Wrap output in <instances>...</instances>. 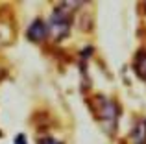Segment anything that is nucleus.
Returning a JSON list of instances; mask_svg holds the SVG:
<instances>
[{
    "label": "nucleus",
    "mask_w": 146,
    "mask_h": 144,
    "mask_svg": "<svg viewBox=\"0 0 146 144\" xmlns=\"http://www.w3.org/2000/svg\"><path fill=\"white\" fill-rule=\"evenodd\" d=\"M76 2H65V6H59L52 13L48 20V33L56 39H61L68 33V26H70V7H74Z\"/></svg>",
    "instance_id": "f257e3e1"
},
{
    "label": "nucleus",
    "mask_w": 146,
    "mask_h": 144,
    "mask_svg": "<svg viewBox=\"0 0 146 144\" xmlns=\"http://www.w3.org/2000/svg\"><path fill=\"white\" fill-rule=\"evenodd\" d=\"M93 109H94V115L102 124L109 126V131L115 129L117 126V116H118V107L115 102L107 100L104 96H96L93 100Z\"/></svg>",
    "instance_id": "f03ea898"
},
{
    "label": "nucleus",
    "mask_w": 146,
    "mask_h": 144,
    "mask_svg": "<svg viewBox=\"0 0 146 144\" xmlns=\"http://www.w3.org/2000/svg\"><path fill=\"white\" fill-rule=\"evenodd\" d=\"M46 35H48L46 24H44V22L41 20V18L33 20V24L30 26V30H28V37H30V39L35 41V43H39V41H43Z\"/></svg>",
    "instance_id": "7ed1b4c3"
},
{
    "label": "nucleus",
    "mask_w": 146,
    "mask_h": 144,
    "mask_svg": "<svg viewBox=\"0 0 146 144\" xmlns=\"http://www.w3.org/2000/svg\"><path fill=\"white\" fill-rule=\"evenodd\" d=\"M129 137H131L133 144H146V120L144 118H141L135 124V127H133Z\"/></svg>",
    "instance_id": "20e7f679"
},
{
    "label": "nucleus",
    "mask_w": 146,
    "mask_h": 144,
    "mask_svg": "<svg viewBox=\"0 0 146 144\" xmlns=\"http://www.w3.org/2000/svg\"><path fill=\"white\" fill-rule=\"evenodd\" d=\"M135 72L146 79V54H139V57L135 59Z\"/></svg>",
    "instance_id": "39448f33"
},
{
    "label": "nucleus",
    "mask_w": 146,
    "mask_h": 144,
    "mask_svg": "<svg viewBox=\"0 0 146 144\" xmlns=\"http://www.w3.org/2000/svg\"><path fill=\"white\" fill-rule=\"evenodd\" d=\"M39 144H61V142L56 141V139H52V137H46V139H41Z\"/></svg>",
    "instance_id": "423d86ee"
},
{
    "label": "nucleus",
    "mask_w": 146,
    "mask_h": 144,
    "mask_svg": "<svg viewBox=\"0 0 146 144\" xmlns=\"http://www.w3.org/2000/svg\"><path fill=\"white\" fill-rule=\"evenodd\" d=\"M15 144H26V137H24V135H17V139H15Z\"/></svg>",
    "instance_id": "0eeeda50"
}]
</instances>
